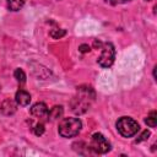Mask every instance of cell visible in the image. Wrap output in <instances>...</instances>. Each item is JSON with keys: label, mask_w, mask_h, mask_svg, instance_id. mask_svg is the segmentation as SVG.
<instances>
[{"label": "cell", "mask_w": 157, "mask_h": 157, "mask_svg": "<svg viewBox=\"0 0 157 157\" xmlns=\"http://www.w3.org/2000/svg\"><path fill=\"white\" fill-rule=\"evenodd\" d=\"M96 94L91 86H80L77 87V94L71 101V108L76 114L85 113L91 103L93 102Z\"/></svg>", "instance_id": "cell-1"}, {"label": "cell", "mask_w": 157, "mask_h": 157, "mask_svg": "<svg viewBox=\"0 0 157 157\" xmlns=\"http://www.w3.org/2000/svg\"><path fill=\"white\" fill-rule=\"evenodd\" d=\"M82 129V121L78 118H64L59 123V135L63 137H75Z\"/></svg>", "instance_id": "cell-2"}, {"label": "cell", "mask_w": 157, "mask_h": 157, "mask_svg": "<svg viewBox=\"0 0 157 157\" xmlns=\"http://www.w3.org/2000/svg\"><path fill=\"white\" fill-rule=\"evenodd\" d=\"M115 126H117L118 132L121 136H124V137H131V136L136 135L137 131L140 130L139 123L135 119L130 118V117H121V118H119L117 124H115Z\"/></svg>", "instance_id": "cell-3"}, {"label": "cell", "mask_w": 157, "mask_h": 157, "mask_svg": "<svg viewBox=\"0 0 157 157\" xmlns=\"http://www.w3.org/2000/svg\"><path fill=\"white\" fill-rule=\"evenodd\" d=\"M102 52H101V55L98 58V64L102 66V67H109L113 65L114 63V59H115V48L112 43L107 42V43H102V47H101Z\"/></svg>", "instance_id": "cell-4"}, {"label": "cell", "mask_w": 157, "mask_h": 157, "mask_svg": "<svg viewBox=\"0 0 157 157\" xmlns=\"http://www.w3.org/2000/svg\"><path fill=\"white\" fill-rule=\"evenodd\" d=\"M88 147L94 153H99V155H103V153H107L108 151H110V144L101 132H94L92 135Z\"/></svg>", "instance_id": "cell-5"}, {"label": "cell", "mask_w": 157, "mask_h": 157, "mask_svg": "<svg viewBox=\"0 0 157 157\" xmlns=\"http://www.w3.org/2000/svg\"><path fill=\"white\" fill-rule=\"evenodd\" d=\"M31 114L36 118H38L39 120H48L49 117V109L47 107L45 103L43 102H38L36 104H33L31 107Z\"/></svg>", "instance_id": "cell-6"}, {"label": "cell", "mask_w": 157, "mask_h": 157, "mask_svg": "<svg viewBox=\"0 0 157 157\" xmlns=\"http://www.w3.org/2000/svg\"><path fill=\"white\" fill-rule=\"evenodd\" d=\"M17 109V103L16 101H12L10 98L2 101V103L0 104V112L4 114V115H11L16 112Z\"/></svg>", "instance_id": "cell-7"}, {"label": "cell", "mask_w": 157, "mask_h": 157, "mask_svg": "<svg viewBox=\"0 0 157 157\" xmlns=\"http://www.w3.org/2000/svg\"><path fill=\"white\" fill-rule=\"evenodd\" d=\"M15 101L18 105H22V107H26L31 102V94L25 91V90H18L15 94Z\"/></svg>", "instance_id": "cell-8"}, {"label": "cell", "mask_w": 157, "mask_h": 157, "mask_svg": "<svg viewBox=\"0 0 157 157\" xmlns=\"http://www.w3.org/2000/svg\"><path fill=\"white\" fill-rule=\"evenodd\" d=\"M63 113H64V109L61 105H54L50 110H49V117H48V120H56L59 118L63 117Z\"/></svg>", "instance_id": "cell-9"}, {"label": "cell", "mask_w": 157, "mask_h": 157, "mask_svg": "<svg viewBox=\"0 0 157 157\" xmlns=\"http://www.w3.org/2000/svg\"><path fill=\"white\" fill-rule=\"evenodd\" d=\"M25 1L26 0H6L7 9L10 11H18L25 5Z\"/></svg>", "instance_id": "cell-10"}, {"label": "cell", "mask_w": 157, "mask_h": 157, "mask_svg": "<svg viewBox=\"0 0 157 157\" xmlns=\"http://www.w3.org/2000/svg\"><path fill=\"white\" fill-rule=\"evenodd\" d=\"M145 123L150 126V128H155L157 125V113L156 110L150 112V114L147 115V118L145 119Z\"/></svg>", "instance_id": "cell-11"}, {"label": "cell", "mask_w": 157, "mask_h": 157, "mask_svg": "<svg viewBox=\"0 0 157 157\" xmlns=\"http://www.w3.org/2000/svg\"><path fill=\"white\" fill-rule=\"evenodd\" d=\"M13 77L20 83H25L26 82V74H25V71L22 69H16L13 71Z\"/></svg>", "instance_id": "cell-12"}, {"label": "cell", "mask_w": 157, "mask_h": 157, "mask_svg": "<svg viewBox=\"0 0 157 157\" xmlns=\"http://www.w3.org/2000/svg\"><path fill=\"white\" fill-rule=\"evenodd\" d=\"M65 34H66V31L61 29V28H55V29L50 31V37H53L54 39H59V38L64 37Z\"/></svg>", "instance_id": "cell-13"}, {"label": "cell", "mask_w": 157, "mask_h": 157, "mask_svg": "<svg viewBox=\"0 0 157 157\" xmlns=\"http://www.w3.org/2000/svg\"><path fill=\"white\" fill-rule=\"evenodd\" d=\"M44 125L42 124V123H38V124H36L34 125V128H33V132L37 135V136H40V135H43L44 134Z\"/></svg>", "instance_id": "cell-14"}, {"label": "cell", "mask_w": 157, "mask_h": 157, "mask_svg": "<svg viewBox=\"0 0 157 157\" xmlns=\"http://www.w3.org/2000/svg\"><path fill=\"white\" fill-rule=\"evenodd\" d=\"M148 136H150V131L148 130H145L142 134H141V136L136 140V142H141V141H145V140H147L148 139Z\"/></svg>", "instance_id": "cell-15"}, {"label": "cell", "mask_w": 157, "mask_h": 157, "mask_svg": "<svg viewBox=\"0 0 157 157\" xmlns=\"http://www.w3.org/2000/svg\"><path fill=\"white\" fill-rule=\"evenodd\" d=\"M78 50H80L81 53H87V52L91 50V48H90L88 44H81V45L78 47Z\"/></svg>", "instance_id": "cell-16"}, {"label": "cell", "mask_w": 157, "mask_h": 157, "mask_svg": "<svg viewBox=\"0 0 157 157\" xmlns=\"http://www.w3.org/2000/svg\"><path fill=\"white\" fill-rule=\"evenodd\" d=\"M107 2H109L110 5H118V4H124V2H128L130 0H105Z\"/></svg>", "instance_id": "cell-17"}, {"label": "cell", "mask_w": 157, "mask_h": 157, "mask_svg": "<svg viewBox=\"0 0 157 157\" xmlns=\"http://www.w3.org/2000/svg\"><path fill=\"white\" fill-rule=\"evenodd\" d=\"M0 88H1V87H0Z\"/></svg>", "instance_id": "cell-18"}]
</instances>
